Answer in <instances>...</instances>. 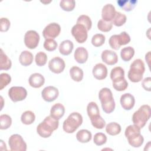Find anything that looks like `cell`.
Returning a JSON list of instances; mask_svg holds the SVG:
<instances>
[{
  "instance_id": "cell-1",
  "label": "cell",
  "mask_w": 151,
  "mask_h": 151,
  "mask_svg": "<svg viewBox=\"0 0 151 151\" xmlns=\"http://www.w3.org/2000/svg\"><path fill=\"white\" fill-rule=\"evenodd\" d=\"M59 122L50 116H47L37 127V133L43 138L49 137L58 127Z\"/></svg>"
},
{
  "instance_id": "cell-2",
  "label": "cell",
  "mask_w": 151,
  "mask_h": 151,
  "mask_svg": "<svg viewBox=\"0 0 151 151\" xmlns=\"http://www.w3.org/2000/svg\"><path fill=\"white\" fill-rule=\"evenodd\" d=\"M140 128L132 124L127 126L124 132V135L128 143L133 147H140L144 142V138L140 134Z\"/></svg>"
},
{
  "instance_id": "cell-3",
  "label": "cell",
  "mask_w": 151,
  "mask_h": 151,
  "mask_svg": "<svg viewBox=\"0 0 151 151\" xmlns=\"http://www.w3.org/2000/svg\"><path fill=\"white\" fill-rule=\"evenodd\" d=\"M99 98L104 112L110 114L114 111L116 104L110 89L107 87L102 88L99 91Z\"/></svg>"
},
{
  "instance_id": "cell-4",
  "label": "cell",
  "mask_w": 151,
  "mask_h": 151,
  "mask_svg": "<svg viewBox=\"0 0 151 151\" xmlns=\"http://www.w3.org/2000/svg\"><path fill=\"white\" fill-rule=\"evenodd\" d=\"M145 71V67L143 61L141 59L134 60L130 66L128 71V78L133 83H138L143 78V74Z\"/></svg>"
},
{
  "instance_id": "cell-5",
  "label": "cell",
  "mask_w": 151,
  "mask_h": 151,
  "mask_svg": "<svg viewBox=\"0 0 151 151\" xmlns=\"http://www.w3.org/2000/svg\"><path fill=\"white\" fill-rule=\"evenodd\" d=\"M150 107L147 104L141 106L132 116V122L133 124L139 128H143L146 122L150 117Z\"/></svg>"
},
{
  "instance_id": "cell-6",
  "label": "cell",
  "mask_w": 151,
  "mask_h": 151,
  "mask_svg": "<svg viewBox=\"0 0 151 151\" xmlns=\"http://www.w3.org/2000/svg\"><path fill=\"white\" fill-rule=\"evenodd\" d=\"M83 123V117L78 112L71 113L64 121L63 129L67 133H74Z\"/></svg>"
},
{
  "instance_id": "cell-7",
  "label": "cell",
  "mask_w": 151,
  "mask_h": 151,
  "mask_svg": "<svg viewBox=\"0 0 151 151\" xmlns=\"http://www.w3.org/2000/svg\"><path fill=\"white\" fill-rule=\"evenodd\" d=\"M8 144L12 151H25L27 148L22 137L18 134L11 135L8 139Z\"/></svg>"
},
{
  "instance_id": "cell-8",
  "label": "cell",
  "mask_w": 151,
  "mask_h": 151,
  "mask_svg": "<svg viewBox=\"0 0 151 151\" xmlns=\"http://www.w3.org/2000/svg\"><path fill=\"white\" fill-rule=\"evenodd\" d=\"M8 96L13 102L24 100L27 96V90L21 86H13L8 90Z\"/></svg>"
},
{
  "instance_id": "cell-9",
  "label": "cell",
  "mask_w": 151,
  "mask_h": 151,
  "mask_svg": "<svg viewBox=\"0 0 151 151\" xmlns=\"http://www.w3.org/2000/svg\"><path fill=\"white\" fill-rule=\"evenodd\" d=\"M71 32L75 40L78 43H83L87 39V30L83 25L76 24L72 27Z\"/></svg>"
},
{
  "instance_id": "cell-10",
  "label": "cell",
  "mask_w": 151,
  "mask_h": 151,
  "mask_svg": "<svg viewBox=\"0 0 151 151\" xmlns=\"http://www.w3.org/2000/svg\"><path fill=\"white\" fill-rule=\"evenodd\" d=\"M39 41L40 35L37 31L29 30L25 34L24 44L27 48L31 50L35 49L38 46Z\"/></svg>"
},
{
  "instance_id": "cell-11",
  "label": "cell",
  "mask_w": 151,
  "mask_h": 151,
  "mask_svg": "<svg viewBox=\"0 0 151 151\" xmlns=\"http://www.w3.org/2000/svg\"><path fill=\"white\" fill-rule=\"evenodd\" d=\"M61 32L60 25L56 22H52L48 24L42 31V35L46 39H54L58 37Z\"/></svg>"
},
{
  "instance_id": "cell-12",
  "label": "cell",
  "mask_w": 151,
  "mask_h": 151,
  "mask_svg": "<svg viewBox=\"0 0 151 151\" xmlns=\"http://www.w3.org/2000/svg\"><path fill=\"white\" fill-rule=\"evenodd\" d=\"M65 67V64L64 60L59 57H54L48 62L50 70L55 74H60L63 72Z\"/></svg>"
},
{
  "instance_id": "cell-13",
  "label": "cell",
  "mask_w": 151,
  "mask_h": 151,
  "mask_svg": "<svg viewBox=\"0 0 151 151\" xmlns=\"http://www.w3.org/2000/svg\"><path fill=\"white\" fill-rule=\"evenodd\" d=\"M58 90L54 86L45 87L41 91V96L44 101L51 102L54 101L58 96Z\"/></svg>"
},
{
  "instance_id": "cell-14",
  "label": "cell",
  "mask_w": 151,
  "mask_h": 151,
  "mask_svg": "<svg viewBox=\"0 0 151 151\" xmlns=\"http://www.w3.org/2000/svg\"><path fill=\"white\" fill-rule=\"evenodd\" d=\"M101 57L102 61L109 65H114L118 61V56L117 54L112 50H104L101 52Z\"/></svg>"
},
{
  "instance_id": "cell-15",
  "label": "cell",
  "mask_w": 151,
  "mask_h": 151,
  "mask_svg": "<svg viewBox=\"0 0 151 151\" xmlns=\"http://www.w3.org/2000/svg\"><path fill=\"white\" fill-rule=\"evenodd\" d=\"M92 73L96 79L101 80L106 78L108 71L105 65L102 63H97L93 68Z\"/></svg>"
},
{
  "instance_id": "cell-16",
  "label": "cell",
  "mask_w": 151,
  "mask_h": 151,
  "mask_svg": "<svg viewBox=\"0 0 151 151\" xmlns=\"http://www.w3.org/2000/svg\"><path fill=\"white\" fill-rule=\"evenodd\" d=\"M120 102L123 109L126 110H130L134 106L135 99L132 94L127 93L121 96Z\"/></svg>"
},
{
  "instance_id": "cell-17",
  "label": "cell",
  "mask_w": 151,
  "mask_h": 151,
  "mask_svg": "<svg viewBox=\"0 0 151 151\" xmlns=\"http://www.w3.org/2000/svg\"><path fill=\"white\" fill-rule=\"evenodd\" d=\"M115 7L111 4L105 5L101 11V17L103 20L107 22H111L116 14Z\"/></svg>"
},
{
  "instance_id": "cell-18",
  "label": "cell",
  "mask_w": 151,
  "mask_h": 151,
  "mask_svg": "<svg viewBox=\"0 0 151 151\" xmlns=\"http://www.w3.org/2000/svg\"><path fill=\"white\" fill-rule=\"evenodd\" d=\"M29 84L33 88H40L45 83L44 76L38 73L32 74L28 79Z\"/></svg>"
},
{
  "instance_id": "cell-19",
  "label": "cell",
  "mask_w": 151,
  "mask_h": 151,
  "mask_svg": "<svg viewBox=\"0 0 151 151\" xmlns=\"http://www.w3.org/2000/svg\"><path fill=\"white\" fill-rule=\"evenodd\" d=\"M65 113L64 106L60 103L54 104L50 110V116L53 119L59 120Z\"/></svg>"
},
{
  "instance_id": "cell-20",
  "label": "cell",
  "mask_w": 151,
  "mask_h": 151,
  "mask_svg": "<svg viewBox=\"0 0 151 151\" xmlns=\"http://www.w3.org/2000/svg\"><path fill=\"white\" fill-rule=\"evenodd\" d=\"M74 57L75 60L79 64L85 63L88 57L87 50L83 47H79L75 50Z\"/></svg>"
},
{
  "instance_id": "cell-21",
  "label": "cell",
  "mask_w": 151,
  "mask_h": 151,
  "mask_svg": "<svg viewBox=\"0 0 151 151\" xmlns=\"http://www.w3.org/2000/svg\"><path fill=\"white\" fill-rule=\"evenodd\" d=\"M74 48V45L72 41L68 40L63 41L58 47L59 52L63 55H70Z\"/></svg>"
},
{
  "instance_id": "cell-22",
  "label": "cell",
  "mask_w": 151,
  "mask_h": 151,
  "mask_svg": "<svg viewBox=\"0 0 151 151\" xmlns=\"http://www.w3.org/2000/svg\"><path fill=\"white\" fill-rule=\"evenodd\" d=\"M19 61L21 65L24 66H28L31 65L33 61L32 54L27 50L21 52L19 57Z\"/></svg>"
},
{
  "instance_id": "cell-23",
  "label": "cell",
  "mask_w": 151,
  "mask_h": 151,
  "mask_svg": "<svg viewBox=\"0 0 151 151\" xmlns=\"http://www.w3.org/2000/svg\"><path fill=\"white\" fill-rule=\"evenodd\" d=\"M91 133L86 129H81L76 134V139L80 143H87L91 140Z\"/></svg>"
},
{
  "instance_id": "cell-24",
  "label": "cell",
  "mask_w": 151,
  "mask_h": 151,
  "mask_svg": "<svg viewBox=\"0 0 151 151\" xmlns=\"http://www.w3.org/2000/svg\"><path fill=\"white\" fill-rule=\"evenodd\" d=\"M137 1L136 0H119L117 1V4L120 8L123 10L129 12L132 11L136 6Z\"/></svg>"
},
{
  "instance_id": "cell-25",
  "label": "cell",
  "mask_w": 151,
  "mask_h": 151,
  "mask_svg": "<svg viewBox=\"0 0 151 151\" xmlns=\"http://www.w3.org/2000/svg\"><path fill=\"white\" fill-rule=\"evenodd\" d=\"M70 75L73 80L76 82H80L83 78L84 73L83 70L80 67L73 66L70 70Z\"/></svg>"
},
{
  "instance_id": "cell-26",
  "label": "cell",
  "mask_w": 151,
  "mask_h": 151,
  "mask_svg": "<svg viewBox=\"0 0 151 151\" xmlns=\"http://www.w3.org/2000/svg\"><path fill=\"white\" fill-rule=\"evenodd\" d=\"M0 70H8L12 66V63L8 57L4 52L2 49H1L0 54Z\"/></svg>"
},
{
  "instance_id": "cell-27",
  "label": "cell",
  "mask_w": 151,
  "mask_h": 151,
  "mask_svg": "<svg viewBox=\"0 0 151 151\" xmlns=\"http://www.w3.org/2000/svg\"><path fill=\"white\" fill-rule=\"evenodd\" d=\"M120 125L116 122H110L106 126V131L107 134L111 136H116L119 134L121 132Z\"/></svg>"
},
{
  "instance_id": "cell-28",
  "label": "cell",
  "mask_w": 151,
  "mask_h": 151,
  "mask_svg": "<svg viewBox=\"0 0 151 151\" xmlns=\"http://www.w3.org/2000/svg\"><path fill=\"white\" fill-rule=\"evenodd\" d=\"M112 85L113 88L119 91L125 90L128 87V83L127 80L123 78H120L112 81Z\"/></svg>"
},
{
  "instance_id": "cell-29",
  "label": "cell",
  "mask_w": 151,
  "mask_h": 151,
  "mask_svg": "<svg viewBox=\"0 0 151 151\" xmlns=\"http://www.w3.org/2000/svg\"><path fill=\"white\" fill-rule=\"evenodd\" d=\"M134 55V50L133 47L129 46L121 50L120 57L124 61H130Z\"/></svg>"
},
{
  "instance_id": "cell-30",
  "label": "cell",
  "mask_w": 151,
  "mask_h": 151,
  "mask_svg": "<svg viewBox=\"0 0 151 151\" xmlns=\"http://www.w3.org/2000/svg\"><path fill=\"white\" fill-rule=\"evenodd\" d=\"M35 119V116L34 113L30 110H27L24 111L21 116V120L22 123L26 125H29L32 124Z\"/></svg>"
},
{
  "instance_id": "cell-31",
  "label": "cell",
  "mask_w": 151,
  "mask_h": 151,
  "mask_svg": "<svg viewBox=\"0 0 151 151\" xmlns=\"http://www.w3.org/2000/svg\"><path fill=\"white\" fill-rule=\"evenodd\" d=\"M87 112L90 119L100 114L99 107L97 104L94 101H91L88 104L87 106Z\"/></svg>"
},
{
  "instance_id": "cell-32",
  "label": "cell",
  "mask_w": 151,
  "mask_h": 151,
  "mask_svg": "<svg viewBox=\"0 0 151 151\" xmlns=\"http://www.w3.org/2000/svg\"><path fill=\"white\" fill-rule=\"evenodd\" d=\"M127 20L126 16L120 12H116V14L112 19L111 23L116 27H121L125 24Z\"/></svg>"
},
{
  "instance_id": "cell-33",
  "label": "cell",
  "mask_w": 151,
  "mask_h": 151,
  "mask_svg": "<svg viewBox=\"0 0 151 151\" xmlns=\"http://www.w3.org/2000/svg\"><path fill=\"white\" fill-rule=\"evenodd\" d=\"M77 24L84 25L87 31L91 28L92 22L90 18L86 15H81L78 17L77 20Z\"/></svg>"
},
{
  "instance_id": "cell-34",
  "label": "cell",
  "mask_w": 151,
  "mask_h": 151,
  "mask_svg": "<svg viewBox=\"0 0 151 151\" xmlns=\"http://www.w3.org/2000/svg\"><path fill=\"white\" fill-rule=\"evenodd\" d=\"M90 121L92 126L97 129H102L106 125L105 120L100 114L90 119Z\"/></svg>"
},
{
  "instance_id": "cell-35",
  "label": "cell",
  "mask_w": 151,
  "mask_h": 151,
  "mask_svg": "<svg viewBox=\"0 0 151 151\" xmlns=\"http://www.w3.org/2000/svg\"><path fill=\"white\" fill-rule=\"evenodd\" d=\"M0 129L1 130L8 129L12 124L11 117L6 114H1L0 116Z\"/></svg>"
},
{
  "instance_id": "cell-36",
  "label": "cell",
  "mask_w": 151,
  "mask_h": 151,
  "mask_svg": "<svg viewBox=\"0 0 151 151\" xmlns=\"http://www.w3.org/2000/svg\"><path fill=\"white\" fill-rule=\"evenodd\" d=\"M123 77H124V71L123 68L121 67H116L111 69L110 72V78L112 81Z\"/></svg>"
},
{
  "instance_id": "cell-37",
  "label": "cell",
  "mask_w": 151,
  "mask_h": 151,
  "mask_svg": "<svg viewBox=\"0 0 151 151\" xmlns=\"http://www.w3.org/2000/svg\"><path fill=\"white\" fill-rule=\"evenodd\" d=\"M61 9L65 11H72L76 6V2L74 0H62L60 2Z\"/></svg>"
},
{
  "instance_id": "cell-38",
  "label": "cell",
  "mask_w": 151,
  "mask_h": 151,
  "mask_svg": "<svg viewBox=\"0 0 151 151\" xmlns=\"http://www.w3.org/2000/svg\"><path fill=\"white\" fill-rule=\"evenodd\" d=\"M105 36L101 34H96L91 38V44L96 47H99L104 44L105 42Z\"/></svg>"
},
{
  "instance_id": "cell-39",
  "label": "cell",
  "mask_w": 151,
  "mask_h": 151,
  "mask_svg": "<svg viewBox=\"0 0 151 151\" xmlns=\"http://www.w3.org/2000/svg\"><path fill=\"white\" fill-rule=\"evenodd\" d=\"M35 61L38 66L41 67L44 65L47 61V54L42 51L38 52L35 55Z\"/></svg>"
},
{
  "instance_id": "cell-40",
  "label": "cell",
  "mask_w": 151,
  "mask_h": 151,
  "mask_svg": "<svg viewBox=\"0 0 151 151\" xmlns=\"http://www.w3.org/2000/svg\"><path fill=\"white\" fill-rule=\"evenodd\" d=\"M113 24L111 22H107L103 19H100L97 22L98 29L102 32H109L112 29Z\"/></svg>"
},
{
  "instance_id": "cell-41",
  "label": "cell",
  "mask_w": 151,
  "mask_h": 151,
  "mask_svg": "<svg viewBox=\"0 0 151 151\" xmlns=\"http://www.w3.org/2000/svg\"><path fill=\"white\" fill-rule=\"evenodd\" d=\"M93 142L97 146H102L107 142V136L103 133H97L93 137Z\"/></svg>"
},
{
  "instance_id": "cell-42",
  "label": "cell",
  "mask_w": 151,
  "mask_h": 151,
  "mask_svg": "<svg viewBox=\"0 0 151 151\" xmlns=\"http://www.w3.org/2000/svg\"><path fill=\"white\" fill-rule=\"evenodd\" d=\"M130 40V35L125 31H123L120 34L117 35V41L120 47L129 44Z\"/></svg>"
},
{
  "instance_id": "cell-43",
  "label": "cell",
  "mask_w": 151,
  "mask_h": 151,
  "mask_svg": "<svg viewBox=\"0 0 151 151\" xmlns=\"http://www.w3.org/2000/svg\"><path fill=\"white\" fill-rule=\"evenodd\" d=\"M44 48L48 51H54L57 47V42L55 40L51 38L46 39L44 42Z\"/></svg>"
},
{
  "instance_id": "cell-44",
  "label": "cell",
  "mask_w": 151,
  "mask_h": 151,
  "mask_svg": "<svg viewBox=\"0 0 151 151\" xmlns=\"http://www.w3.org/2000/svg\"><path fill=\"white\" fill-rule=\"evenodd\" d=\"M11 81V76L5 73L0 74V90H2Z\"/></svg>"
},
{
  "instance_id": "cell-45",
  "label": "cell",
  "mask_w": 151,
  "mask_h": 151,
  "mask_svg": "<svg viewBox=\"0 0 151 151\" xmlns=\"http://www.w3.org/2000/svg\"><path fill=\"white\" fill-rule=\"evenodd\" d=\"M109 43L110 46V47L115 50H118L120 48V46L119 44L118 41H117V35H111L109 40Z\"/></svg>"
},
{
  "instance_id": "cell-46",
  "label": "cell",
  "mask_w": 151,
  "mask_h": 151,
  "mask_svg": "<svg viewBox=\"0 0 151 151\" xmlns=\"http://www.w3.org/2000/svg\"><path fill=\"white\" fill-rule=\"evenodd\" d=\"M10 21L7 18H1L0 19V30L1 32H6L10 27Z\"/></svg>"
},
{
  "instance_id": "cell-47",
  "label": "cell",
  "mask_w": 151,
  "mask_h": 151,
  "mask_svg": "<svg viewBox=\"0 0 151 151\" xmlns=\"http://www.w3.org/2000/svg\"><path fill=\"white\" fill-rule=\"evenodd\" d=\"M142 87L146 90L148 91H151V78L150 77H146L143 79L142 82Z\"/></svg>"
},
{
  "instance_id": "cell-48",
  "label": "cell",
  "mask_w": 151,
  "mask_h": 151,
  "mask_svg": "<svg viewBox=\"0 0 151 151\" xmlns=\"http://www.w3.org/2000/svg\"><path fill=\"white\" fill-rule=\"evenodd\" d=\"M1 99L2 100V106H1V110L2 109V106H3V98H2V96H1Z\"/></svg>"
}]
</instances>
